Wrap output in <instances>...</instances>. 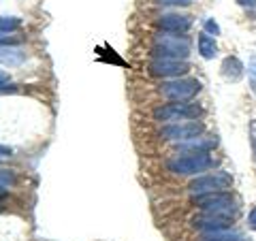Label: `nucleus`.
Returning a JSON list of instances; mask_svg holds the SVG:
<instances>
[{"label":"nucleus","instance_id":"obj_23","mask_svg":"<svg viewBox=\"0 0 256 241\" xmlns=\"http://www.w3.org/2000/svg\"><path fill=\"white\" fill-rule=\"evenodd\" d=\"M242 6H248V9H254L256 6V0H237Z\"/></svg>","mask_w":256,"mask_h":241},{"label":"nucleus","instance_id":"obj_14","mask_svg":"<svg viewBox=\"0 0 256 241\" xmlns=\"http://www.w3.org/2000/svg\"><path fill=\"white\" fill-rule=\"evenodd\" d=\"M205 239H214V241H246V237L237 230L230 228H222V230H212V232H203Z\"/></svg>","mask_w":256,"mask_h":241},{"label":"nucleus","instance_id":"obj_11","mask_svg":"<svg viewBox=\"0 0 256 241\" xmlns=\"http://www.w3.org/2000/svg\"><path fill=\"white\" fill-rule=\"evenodd\" d=\"M216 146H218V139L216 136H194V139L182 141L178 146V152L184 154V152H212Z\"/></svg>","mask_w":256,"mask_h":241},{"label":"nucleus","instance_id":"obj_17","mask_svg":"<svg viewBox=\"0 0 256 241\" xmlns=\"http://www.w3.org/2000/svg\"><path fill=\"white\" fill-rule=\"evenodd\" d=\"M156 2L162 6H190L192 0H156Z\"/></svg>","mask_w":256,"mask_h":241},{"label":"nucleus","instance_id":"obj_9","mask_svg":"<svg viewBox=\"0 0 256 241\" xmlns=\"http://www.w3.org/2000/svg\"><path fill=\"white\" fill-rule=\"evenodd\" d=\"M192 26V18L190 15H182V13H164L158 18V28L162 32H173V34H184L188 32Z\"/></svg>","mask_w":256,"mask_h":241},{"label":"nucleus","instance_id":"obj_20","mask_svg":"<svg viewBox=\"0 0 256 241\" xmlns=\"http://www.w3.org/2000/svg\"><path fill=\"white\" fill-rule=\"evenodd\" d=\"M13 182H15V175L0 168V184H2V186H4V184H13Z\"/></svg>","mask_w":256,"mask_h":241},{"label":"nucleus","instance_id":"obj_27","mask_svg":"<svg viewBox=\"0 0 256 241\" xmlns=\"http://www.w3.org/2000/svg\"><path fill=\"white\" fill-rule=\"evenodd\" d=\"M198 241H214V239H205V237H201V239H198Z\"/></svg>","mask_w":256,"mask_h":241},{"label":"nucleus","instance_id":"obj_5","mask_svg":"<svg viewBox=\"0 0 256 241\" xmlns=\"http://www.w3.org/2000/svg\"><path fill=\"white\" fill-rule=\"evenodd\" d=\"M203 114V107L196 105V102H190V100H182V102H166L162 107H156L154 109V120L158 122H186V120H196L198 116Z\"/></svg>","mask_w":256,"mask_h":241},{"label":"nucleus","instance_id":"obj_21","mask_svg":"<svg viewBox=\"0 0 256 241\" xmlns=\"http://www.w3.org/2000/svg\"><path fill=\"white\" fill-rule=\"evenodd\" d=\"M248 226L252 230H256V207H252L250 214H248Z\"/></svg>","mask_w":256,"mask_h":241},{"label":"nucleus","instance_id":"obj_24","mask_svg":"<svg viewBox=\"0 0 256 241\" xmlns=\"http://www.w3.org/2000/svg\"><path fill=\"white\" fill-rule=\"evenodd\" d=\"M250 136H252V143H256V120H252L250 124Z\"/></svg>","mask_w":256,"mask_h":241},{"label":"nucleus","instance_id":"obj_3","mask_svg":"<svg viewBox=\"0 0 256 241\" xmlns=\"http://www.w3.org/2000/svg\"><path fill=\"white\" fill-rule=\"evenodd\" d=\"M192 203L203 214H218V216H226V218H235V214H237V200L230 194V190L196 194V196H192Z\"/></svg>","mask_w":256,"mask_h":241},{"label":"nucleus","instance_id":"obj_12","mask_svg":"<svg viewBox=\"0 0 256 241\" xmlns=\"http://www.w3.org/2000/svg\"><path fill=\"white\" fill-rule=\"evenodd\" d=\"M246 73V66L244 62L237 58V56H226L222 60V75L228 79V82H239Z\"/></svg>","mask_w":256,"mask_h":241},{"label":"nucleus","instance_id":"obj_8","mask_svg":"<svg viewBox=\"0 0 256 241\" xmlns=\"http://www.w3.org/2000/svg\"><path fill=\"white\" fill-rule=\"evenodd\" d=\"M150 73L162 79H178L190 73V64L186 60H171V58H154L150 62Z\"/></svg>","mask_w":256,"mask_h":241},{"label":"nucleus","instance_id":"obj_4","mask_svg":"<svg viewBox=\"0 0 256 241\" xmlns=\"http://www.w3.org/2000/svg\"><path fill=\"white\" fill-rule=\"evenodd\" d=\"M160 96H164L171 102H182V100H192L194 96L201 92V82L194 77H178L162 82L158 88Z\"/></svg>","mask_w":256,"mask_h":241},{"label":"nucleus","instance_id":"obj_18","mask_svg":"<svg viewBox=\"0 0 256 241\" xmlns=\"http://www.w3.org/2000/svg\"><path fill=\"white\" fill-rule=\"evenodd\" d=\"M248 75H250L252 88H256V56H252L250 62H248Z\"/></svg>","mask_w":256,"mask_h":241},{"label":"nucleus","instance_id":"obj_15","mask_svg":"<svg viewBox=\"0 0 256 241\" xmlns=\"http://www.w3.org/2000/svg\"><path fill=\"white\" fill-rule=\"evenodd\" d=\"M24 54L20 50H0V62L9 64V66H15V64H22Z\"/></svg>","mask_w":256,"mask_h":241},{"label":"nucleus","instance_id":"obj_6","mask_svg":"<svg viewBox=\"0 0 256 241\" xmlns=\"http://www.w3.org/2000/svg\"><path fill=\"white\" fill-rule=\"evenodd\" d=\"M230 186H233V178L226 171H214V173H207V175L192 180L188 184V192L192 196H196V194H207V192L230 190Z\"/></svg>","mask_w":256,"mask_h":241},{"label":"nucleus","instance_id":"obj_22","mask_svg":"<svg viewBox=\"0 0 256 241\" xmlns=\"http://www.w3.org/2000/svg\"><path fill=\"white\" fill-rule=\"evenodd\" d=\"M9 86V73H4L2 68H0V88Z\"/></svg>","mask_w":256,"mask_h":241},{"label":"nucleus","instance_id":"obj_2","mask_svg":"<svg viewBox=\"0 0 256 241\" xmlns=\"http://www.w3.org/2000/svg\"><path fill=\"white\" fill-rule=\"evenodd\" d=\"M192 52V43L186 34H173V32H158L154 36L152 56L154 58H171L186 60Z\"/></svg>","mask_w":256,"mask_h":241},{"label":"nucleus","instance_id":"obj_1","mask_svg":"<svg viewBox=\"0 0 256 241\" xmlns=\"http://www.w3.org/2000/svg\"><path fill=\"white\" fill-rule=\"evenodd\" d=\"M216 164V158L210 152H184L166 160V171L175 175H201Z\"/></svg>","mask_w":256,"mask_h":241},{"label":"nucleus","instance_id":"obj_7","mask_svg":"<svg viewBox=\"0 0 256 241\" xmlns=\"http://www.w3.org/2000/svg\"><path fill=\"white\" fill-rule=\"evenodd\" d=\"M205 130L203 122L198 120H186V122H171L162 126L158 130V136L160 139H166V141H188V139H194V136H201Z\"/></svg>","mask_w":256,"mask_h":241},{"label":"nucleus","instance_id":"obj_25","mask_svg":"<svg viewBox=\"0 0 256 241\" xmlns=\"http://www.w3.org/2000/svg\"><path fill=\"white\" fill-rule=\"evenodd\" d=\"M6 194H9V190H6V188L2 186V184H0V198H4Z\"/></svg>","mask_w":256,"mask_h":241},{"label":"nucleus","instance_id":"obj_10","mask_svg":"<svg viewBox=\"0 0 256 241\" xmlns=\"http://www.w3.org/2000/svg\"><path fill=\"white\" fill-rule=\"evenodd\" d=\"M233 218L226 216H218V214H201L196 218H192V226L201 232H212V230H222V228H230Z\"/></svg>","mask_w":256,"mask_h":241},{"label":"nucleus","instance_id":"obj_13","mask_svg":"<svg viewBox=\"0 0 256 241\" xmlns=\"http://www.w3.org/2000/svg\"><path fill=\"white\" fill-rule=\"evenodd\" d=\"M196 50H198V54H201V58H205V60H214L216 56H218V45H216L214 36L207 34L205 30L196 38Z\"/></svg>","mask_w":256,"mask_h":241},{"label":"nucleus","instance_id":"obj_26","mask_svg":"<svg viewBox=\"0 0 256 241\" xmlns=\"http://www.w3.org/2000/svg\"><path fill=\"white\" fill-rule=\"evenodd\" d=\"M252 150H254V162H256V143H252Z\"/></svg>","mask_w":256,"mask_h":241},{"label":"nucleus","instance_id":"obj_16","mask_svg":"<svg viewBox=\"0 0 256 241\" xmlns=\"http://www.w3.org/2000/svg\"><path fill=\"white\" fill-rule=\"evenodd\" d=\"M20 26H22V20L0 15V34H4V32H13V30H18Z\"/></svg>","mask_w":256,"mask_h":241},{"label":"nucleus","instance_id":"obj_19","mask_svg":"<svg viewBox=\"0 0 256 241\" xmlns=\"http://www.w3.org/2000/svg\"><path fill=\"white\" fill-rule=\"evenodd\" d=\"M205 32L207 34H214V36H220V26L214 20H205Z\"/></svg>","mask_w":256,"mask_h":241}]
</instances>
